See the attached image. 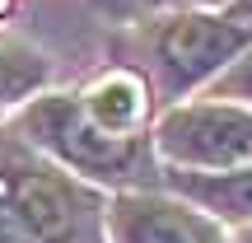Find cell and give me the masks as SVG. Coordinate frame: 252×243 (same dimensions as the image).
<instances>
[{"label": "cell", "mask_w": 252, "mask_h": 243, "mask_svg": "<svg viewBox=\"0 0 252 243\" xmlns=\"http://www.w3.org/2000/svg\"><path fill=\"white\" fill-rule=\"evenodd\" d=\"M173 187L224 220H252V169L243 173H173Z\"/></svg>", "instance_id": "cell-7"}, {"label": "cell", "mask_w": 252, "mask_h": 243, "mask_svg": "<svg viewBox=\"0 0 252 243\" xmlns=\"http://www.w3.org/2000/svg\"><path fill=\"white\" fill-rule=\"evenodd\" d=\"M135 5H168V0H135Z\"/></svg>", "instance_id": "cell-12"}, {"label": "cell", "mask_w": 252, "mask_h": 243, "mask_svg": "<svg viewBox=\"0 0 252 243\" xmlns=\"http://www.w3.org/2000/svg\"><path fill=\"white\" fill-rule=\"evenodd\" d=\"M5 5H9V0H0V9H5Z\"/></svg>", "instance_id": "cell-13"}, {"label": "cell", "mask_w": 252, "mask_h": 243, "mask_svg": "<svg viewBox=\"0 0 252 243\" xmlns=\"http://www.w3.org/2000/svg\"><path fill=\"white\" fill-rule=\"evenodd\" d=\"M0 243H47V239L37 234L28 220H19L14 210L5 206V201H0Z\"/></svg>", "instance_id": "cell-10"}, {"label": "cell", "mask_w": 252, "mask_h": 243, "mask_svg": "<svg viewBox=\"0 0 252 243\" xmlns=\"http://www.w3.org/2000/svg\"><path fill=\"white\" fill-rule=\"evenodd\" d=\"M168 159L178 164H210V169H234L252 159V112L224 108V103H191L173 108L159 122L154 136Z\"/></svg>", "instance_id": "cell-3"}, {"label": "cell", "mask_w": 252, "mask_h": 243, "mask_svg": "<svg viewBox=\"0 0 252 243\" xmlns=\"http://www.w3.org/2000/svg\"><path fill=\"white\" fill-rule=\"evenodd\" d=\"M28 131H33L47 150H56L65 164H75V169H84V173H131L135 159H140L135 136L103 131V126L84 112L80 99H42V103H33Z\"/></svg>", "instance_id": "cell-2"}, {"label": "cell", "mask_w": 252, "mask_h": 243, "mask_svg": "<svg viewBox=\"0 0 252 243\" xmlns=\"http://www.w3.org/2000/svg\"><path fill=\"white\" fill-rule=\"evenodd\" d=\"M252 14V0H234V19H248Z\"/></svg>", "instance_id": "cell-11"}, {"label": "cell", "mask_w": 252, "mask_h": 243, "mask_svg": "<svg viewBox=\"0 0 252 243\" xmlns=\"http://www.w3.org/2000/svg\"><path fill=\"white\" fill-rule=\"evenodd\" d=\"M243 47H248V28L238 19H215V14H178L163 19L154 33V56H159V70L173 94L224 70Z\"/></svg>", "instance_id": "cell-1"}, {"label": "cell", "mask_w": 252, "mask_h": 243, "mask_svg": "<svg viewBox=\"0 0 252 243\" xmlns=\"http://www.w3.org/2000/svg\"><path fill=\"white\" fill-rule=\"evenodd\" d=\"M112 239L117 243H224L206 215L154 197L117 201L112 206Z\"/></svg>", "instance_id": "cell-4"}, {"label": "cell", "mask_w": 252, "mask_h": 243, "mask_svg": "<svg viewBox=\"0 0 252 243\" xmlns=\"http://www.w3.org/2000/svg\"><path fill=\"white\" fill-rule=\"evenodd\" d=\"M0 201L19 220H28L47 243H65L75 234V220H80L70 187L47 178V173H33V169H19L14 178H0Z\"/></svg>", "instance_id": "cell-5"}, {"label": "cell", "mask_w": 252, "mask_h": 243, "mask_svg": "<svg viewBox=\"0 0 252 243\" xmlns=\"http://www.w3.org/2000/svg\"><path fill=\"white\" fill-rule=\"evenodd\" d=\"M215 99H238V103H252V56L234 61L224 75L215 80Z\"/></svg>", "instance_id": "cell-9"}, {"label": "cell", "mask_w": 252, "mask_h": 243, "mask_svg": "<svg viewBox=\"0 0 252 243\" xmlns=\"http://www.w3.org/2000/svg\"><path fill=\"white\" fill-rule=\"evenodd\" d=\"M42 80H47V61L37 52L0 42V103H14L24 94H33Z\"/></svg>", "instance_id": "cell-8"}, {"label": "cell", "mask_w": 252, "mask_h": 243, "mask_svg": "<svg viewBox=\"0 0 252 243\" xmlns=\"http://www.w3.org/2000/svg\"><path fill=\"white\" fill-rule=\"evenodd\" d=\"M80 103L103 131L131 136L135 126H140V117H145V84L135 80V75H126V70H112V75H103Z\"/></svg>", "instance_id": "cell-6"}]
</instances>
